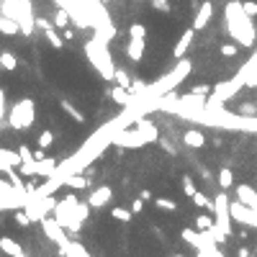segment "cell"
I'll use <instances>...</instances> for the list:
<instances>
[{"mask_svg":"<svg viewBox=\"0 0 257 257\" xmlns=\"http://www.w3.org/2000/svg\"><path fill=\"white\" fill-rule=\"evenodd\" d=\"M10 257H26V255H23V252H18V255H10Z\"/></svg>","mask_w":257,"mask_h":257,"instance_id":"obj_42","label":"cell"},{"mask_svg":"<svg viewBox=\"0 0 257 257\" xmlns=\"http://www.w3.org/2000/svg\"><path fill=\"white\" fill-rule=\"evenodd\" d=\"M183 190H185L188 198H190L195 190H198V188H195V183H193V175H183Z\"/></svg>","mask_w":257,"mask_h":257,"instance_id":"obj_28","label":"cell"},{"mask_svg":"<svg viewBox=\"0 0 257 257\" xmlns=\"http://www.w3.org/2000/svg\"><path fill=\"white\" fill-rule=\"evenodd\" d=\"M65 185H67V188H72V190H83V188H87V185H90V180H87L85 175L72 172V175H67V177H65Z\"/></svg>","mask_w":257,"mask_h":257,"instance_id":"obj_15","label":"cell"},{"mask_svg":"<svg viewBox=\"0 0 257 257\" xmlns=\"http://www.w3.org/2000/svg\"><path fill=\"white\" fill-rule=\"evenodd\" d=\"M0 250H3L8 257H10V255H18V252H23V247L18 245L16 239H10V237H3V239H0Z\"/></svg>","mask_w":257,"mask_h":257,"instance_id":"obj_16","label":"cell"},{"mask_svg":"<svg viewBox=\"0 0 257 257\" xmlns=\"http://www.w3.org/2000/svg\"><path fill=\"white\" fill-rule=\"evenodd\" d=\"M237 195H239V201L250 206L252 211H257V193L250 188V185H237Z\"/></svg>","mask_w":257,"mask_h":257,"instance_id":"obj_12","label":"cell"},{"mask_svg":"<svg viewBox=\"0 0 257 257\" xmlns=\"http://www.w3.org/2000/svg\"><path fill=\"white\" fill-rule=\"evenodd\" d=\"M219 185H221V190H229L232 185H234V175H232V170H219Z\"/></svg>","mask_w":257,"mask_h":257,"instance_id":"obj_21","label":"cell"},{"mask_svg":"<svg viewBox=\"0 0 257 257\" xmlns=\"http://www.w3.org/2000/svg\"><path fill=\"white\" fill-rule=\"evenodd\" d=\"M16 57H13L10 52H0V70H8V72H13L16 70Z\"/></svg>","mask_w":257,"mask_h":257,"instance_id":"obj_20","label":"cell"},{"mask_svg":"<svg viewBox=\"0 0 257 257\" xmlns=\"http://www.w3.org/2000/svg\"><path fill=\"white\" fill-rule=\"evenodd\" d=\"M211 226H214V219H211L208 214H201V216H195V229H198V232H208Z\"/></svg>","mask_w":257,"mask_h":257,"instance_id":"obj_23","label":"cell"},{"mask_svg":"<svg viewBox=\"0 0 257 257\" xmlns=\"http://www.w3.org/2000/svg\"><path fill=\"white\" fill-rule=\"evenodd\" d=\"M116 80H118V85H124V87H129V85H131V80L126 78V72H124V70H116Z\"/></svg>","mask_w":257,"mask_h":257,"instance_id":"obj_34","label":"cell"},{"mask_svg":"<svg viewBox=\"0 0 257 257\" xmlns=\"http://www.w3.org/2000/svg\"><path fill=\"white\" fill-rule=\"evenodd\" d=\"M190 70H193V62H190V59H180V62H177V67L172 70V72H168V75H165V78L157 83V85H152V87H147V93L149 95H168L170 93V90L175 87V85H180V83H183L185 78H188V75H190Z\"/></svg>","mask_w":257,"mask_h":257,"instance_id":"obj_2","label":"cell"},{"mask_svg":"<svg viewBox=\"0 0 257 257\" xmlns=\"http://www.w3.org/2000/svg\"><path fill=\"white\" fill-rule=\"evenodd\" d=\"M18 155H21V165L34 162V155H31V149H28L26 144H21V147H18Z\"/></svg>","mask_w":257,"mask_h":257,"instance_id":"obj_30","label":"cell"},{"mask_svg":"<svg viewBox=\"0 0 257 257\" xmlns=\"http://www.w3.org/2000/svg\"><path fill=\"white\" fill-rule=\"evenodd\" d=\"M111 98H113L116 103H121V105H129V103H131V95L126 93L124 85H116V87L111 90Z\"/></svg>","mask_w":257,"mask_h":257,"instance_id":"obj_18","label":"cell"},{"mask_svg":"<svg viewBox=\"0 0 257 257\" xmlns=\"http://www.w3.org/2000/svg\"><path fill=\"white\" fill-rule=\"evenodd\" d=\"M245 85H247V87H257V70H255V72L250 75V78H247V83H245Z\"/></svg>","mask_w":257,"mask_h":257,"instance_id":"obj_37","label":"cell"},{"mask_svg":"<svg viewBox=\"0 0 257 257\" xmlns=\"http://www.w3.org/2000/svg\"><path fill=\"white\" fill-rule=\"evenodd\" d=\"M185 144L188 147H203L206 144V137H203V134L201 131H195V129H190V131H185Z\"/></svg>","mask_w":257,"mask_h":257,"instance_id":"obj_17","label":"cell"},{"mask_svg":"<svg viewBox=\"0 0 257 257\" xmlns=\"http://www.w3.org/2000/svg\"><path fill=\"white\" fill-rule=\"evenodd\" d=\"M211 16H214V5L206 0V3L198 8V13H195V18H193V28H195V31H203V28L208 26V21H211Z\"/></svg>","mask_w":257,"mask_h":257,"instance_id":"obj_10","label":"cell"},{"mask_svg":"<svg viewBox=\"0 0 257 257\" xmlns=\"http://www.w3.org/2000/svg\"><path fill=\"white\" fill-rule=\"evenodd\" d=\"M18 188L10 183V180H0V198H8V195H13Z\"/></svg>","mask_w":257,"mask_h":257,"instance_id":"obj_25","label":"cell"},{"mask_svg":"<svg viewBox=\"0 0 257 257\" xmlns=\"http://www.w3.org/2000/svg\"><path fill=\"white\" fill-rule=\"evenodd\" d=\"M129 36H131V41H129L126 54H129V59L139 62V59L144 57V39H147V28H144L142 23H134V26L129 28Z\"/></svg>","mask_w":257,"mask_h":257,"instance_id":"obj_6","label":"cell"},{"mask_svg":"<svg viewBox=\"0 0 257 257\" xmlns=\"http://www.w3.org/2000/svg\"><path fill=\"white\" fill-rule=\"evenodd\" d=\"M62 39H75V31H72V28H67V31H65V36Z\"/></svg>","mask_w":257,"mask_h":257,"instance_id":"obj_41","label":"cell"},{"mask_svg":"<svg viewBox=\"0 0 257 257\" xmlns=\"http://www.w3.org/2000/svg\"><path fill=\"white\" fill-rule=\"evenodd\" d=\"M85 54H87L90 62L98 67V72L103 75L105 80H113V78H116V70H113V62H111L108 52H105V47H103V39L87 41V44H85Z\"/></svg>","mask_w":257,"mask_h":257,"instance_id":"obj_3","label":"cell"},{"mask_svg":"<svg viewBox=\"0 0 257 257\" xmlns=\"http://www.w3.org/2000/svg\"><path fill=\"white\" fill-rule=\"evenodd\" d=\"M142 208H144V201H142V198H137V201H131V211H134V214H139Z\"/></svg>","mask_w":257,"mask_h":257,"instance_id":"obj_36","label":"cell"},{"mask_svg":"<svg viewBox=\"0 0 257 257\" xmlns=\"http://www.w3.org/2000/svg\"><path fill=\"white\" fill-rule=\"evenodd\" d=\"M57 203H59V201L54 198V193H52V195H41V198H34L31 203L26 206V214H28V219H31V221H41Z\"/></svg>","mask_w":257,"mask_h":257,"instance_id":"obj_7","label":"cell"},{"mask_svg":"<svg viewBox=\"0 0 257 257\" xmlns=\"http://www.w3.org/2000/svg\"><path fill=\"white\" fill-rule=\"evenodd\" d=\"M229 195H226L224 190L216 195V201H214V206H211V208H214V214H216V221H214V229L216 232H221L226 239H229L232 237V211H229Z\"/></svg>","mask_w":257,"mask_h":257,"instance_id":"obj_5","label":"cell"},{"mask_svg":"<svg viewBox=\"0 0 257 257\" xmlns=\"http://www.w3.org/2000/svg\"><path fill=\"white\" fill-rule=\"evenodd\" d=\"M54 21H57V26H62V28H65V26H67V21H70V10H67V8H59V10H57V16H54Z\"/></svg>","mask_w":257,"mask_h":257,"instance_id":"obj_29","label":"cell"},{"mask_svg":"<svg viewBox=\"0 0 257 257\" xmlns=\"http://www.w3.org/2000/svg\"><path fill=\"white\" fill-rule=\"evenodd\" d=\"M111 216H113V221H131L134 219V211H129V208H121V206H116V208H111Z\"/></svg>","mask_w":257,"mask_h":257,"instance_id":"obj_19","label":"cell"},{"mask_svg":"<svg viewBox=\"0 0 257 257\" xmlns=\"http://www.w3.org/2000/svg\"><path fill=\"white\" fill-rule=\"evenodd\" d=\"M226 28H229V34L237 39L239 47H252L255 44V26H252V18L245 13L239 0H229L226 3Z\"/></svg>","mask_w":257,"mask_h":257,"instance_id":"obj_1","label":"cell"},{"mask_svg":"<svg viewBox=\"0 0 257 257\" xmlns=\"http://www.w3.org/2000/svg\"><path fill=\"white\" fill-rule=\"evenodd\" d=\"M5 118V93L0 90V121Z\"/></svg>","mask_w":257,"mask_h":257,"instance_id":"obj_35","label":"cell"},{"mask_svg":"<svg viewBox=\"0 0 257 257\" xmlns=\"http://www.w3.org/2000/svg\"><path fill=\"white\" fill-rule=\"evenodd\" d=\"M34 100L31 98H23V100H18L16 105L10 108V116H8V124L16 129V131H21V129H28L34 124Z\"/></svg>","mask_w":257,"mask_h":257,"instance_id":"obj_4","label":"cell"},{"mask_svg":"<svg viewBox=\"0 0 257 257\" xmlns=\"http://www.w3.org/2000/svg\"><path fill=\"white\" fill-rule=\"evenodd\" d=\"M36 26H39L41 31H44V36H47V41L52 44L54 49H62V47H65V39H62V36H59V34L54 31V26H52L49 21H44V18H39V21H36Z\"/></svg>","mask_w":257,"mask_h":257,"instance_id":"obj_8","label":"cell"},{"mask_svg":"<svg viewBox=\"0 0 257 257\" xmlns=\"http://www.w3.org/2000/svg\"><path fill=\"white\" fill-rule=\"evenodd\" d=\"M190 201H193L195 206H198V208H211V206H214V201H208V198H206V193H201V190H195V193L190 195Z\"/></svg>","mask_w":257,"mask_h":257,"instance_id":"obj_22","label":"cell"},{"mask_svg":"<svg viewBox=\"0 0 257 257\" xmlns=\"http://www.w3.org/2000/svg\"><path fill=\"white\" fill-rule=\"evenodd\" d=\"M193 39H195V28H188V31H183V36L177 39L175 49H172V57H175V59H183V57H185V52L190 49Z\"/></svg>","mask_w":257,"mask_h":257,"instance_id":"obj_9","label":"cell"},{"mask_svg":"<svg viewBox=\"0 0 257 257\" xmlns=\"http://www.w3.org/2000/svg\"><path fill=\"white\" fill-rule=\"evenodd\" d=\"M44 157H47V152H44V149L39 147V149H36V152H34V160H44Z\"/></svg>","mask_w":257,"mask_h":257,"instance_id":"obj_38","label":"cell"},{"mask_svg":"<svg viewBox=\"0 0 257 257\" xmlns=\"http://www.w3.org/2000/svg\"><path fill=\"white\" fill-rule=\"evenodd\" d=\"M237 255H239V257H250V250H247V247H242Z\"/></svg>","mask_w":257,"mask_h":257,"instance_id":"obj_40","label":"cell"},{"mask_svg":"<svg viewBox=\"0 0 257 257\" xmlns=\"http://www.w3.org/2000/svg\"><path fill=\"white\" fill-rule=\"evenodd\" d=\"M54 170H57V162H54L52 157L36 160V175H41V177H52V175H54Z\"/></svg>","mask_w":257,"mask_h":257,"instance_id":"obj_13","label":"cell"},{"mask_svg":"<svg viewBox=\"0 0 257 257\" xmlns=\"http://www.w3.org/2000/svg\"><path fill=\"white\" fill-rule=\"evenodd\" d=\"M239 54V49L234 47V44H224L221 47V57H237Z\"/></svg>","mask_w":257,"mask_h":257,"instance_id":"obj_31","label":"cell"},{"mask_svg":"<svg viewBox=\"0 0 257 257\" xmlns=\"http://www.w3.org/2000/svg\"><path fill=\"white\" fill-rule=\"evenodd\" d=\"M111 195H113V190L108 188V185H100V188H95L93 193H90V198H87V206H93V208H100V206H105L111 201Z\"/></svg>","mask_w":257,"mask_h":257,"instance_id":"obj_11","label":"cell"},{"mask_svg":"<svg viewBox=\"0 0 257 257\" xmlns=\"http://www.w3.org/2000/svg\"><path fill=\"white\" fill-rule=\"evenodd\" d=\"M18 31H21L18 21H13L10 16H0V34H5V36H16Z\"/></svg>","mask_w":257,"mask_h":257,"instance_id":"obj_14","label":"cell"},{"mask_svg":"<svg viewBox=\"0 0 257 257\" xmlns=\"http://www.w3.org/2000/svg\"><path fill=\"white\" fill-rule=\"evenodd\" d=\"M155 206L162 208V211H177V203L170 201V198H155Z\"/></svg>","mask_w":257,"mask_h":257,"instance_id":"obj_26","label":"cell"},{"mask_svg":"<svg viewBox=\"0 0 257 257\" xmlns=\"http://www.w3.org/2000/svg\"><path fill=\"white\" fill-rule=\"evenodd\" d=\"M242 8H245L250 18H257V3H242Z\"/></svg>","mask_w":257,"mask_h":257,"instance_id":"obj_33","label":"cell"},{"mask_svg":"<svg viewBox=\"0 0 257 257\" xmlns=\"http://www.w3.org/2000/svg\"><path fill=\"white\" fill-rule=\"evenodd\" d=\"M52 144H54V134H52V131H41V134H39V147L47 149V147H52Z\"/></svg>","mask_w":257,"mask_h":257,"instance_id":"obj_27","label":"cell"},{"mask_svg":"<svg viewBox=\"0 0 257 257\" xmlns=\"http://www.w3.org/2000/svg\"><path fill=\"white\" fill-rule=\"evenodd\" d=\"M152 5H155L160 13H168V10H170V0H152Z\"/></svg>","mask_w":257,"mask_h":257,"instance_id":"obj_32","label":"cell"},{"mask_svg":"<svg viewBox=\"0 0 257 257\" xmlns=\"http://www.w3.org/2000/svg\"><path fill=\"white\" fill-rule=\"evenodd\" d=\"M139 198H142V201H149V198H155V195L149 193V190H142V193H139Z\"/></svg>","mask_w":257,"mask_h":257,"instance_id":"obj_39","label":"cell"},{"mask_svg":"<svg viewBox=\"0 0 257 257\" xmlns=\"http://www.w3.org/2000/svg\"><path fill=\"white\" fill-rule=\"evenodd\" d=\"M62 108L67 111V116H72L75 121H78V124H85V116H83V113H80L78 108H75V105H72L70 100H62Z\"/></svg>","mask_w":257,"mask_h":257,"instance_id":"obj_24","label":"cell"}]
</instances>
